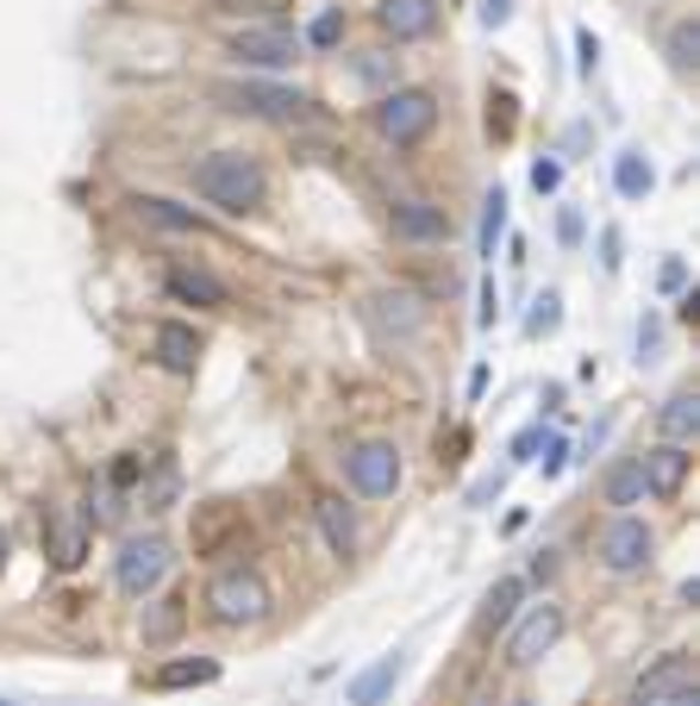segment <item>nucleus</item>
I'll return each mask as SVG.
<instances>
[{
    "label": "nucleus",
    "mask_w": 700,
    "mask_h": 706,
    "mask_svg": "<svg viewBox=\"0 0 700 706\" xmlns=\"http://www.w3.org/2000/svg\"><path fill=\"white\" fill-rule=\"evenodd\" d=\"M613 188H620L625 200H644V194L657 188V170L644 163V151H620V156H613Z\"/></svg>",
    "instance_id": "nucleus-24"
},
{
    "label": "nucleus",
    "mask_w": 700,
    "mask_h": 706,
    "mask_svg": "<svg viewBox=\"0 0 700 706\" xmlns=\"http://www.w3.org/2000/svg\"><path fill=\"white\" fill-rule=\"evenodd\" d=\"M676 687H694V663H688L681 650H669V656H657V663L638 675V706H657L663 694H676Z\"/></svg>",
    "instance_id": "nucleus-15"
},
{
    "label": "nucleus",
    "mask_w": 700,
    "mask_h": 706,
    "mask_svg": "<svg viewBox=\"0 0 700 706\" xmlns=\"http://www.w3.org/2000/svg\"><path fill=\"white\" fill-rule=\"evenodd\" d=\"M513 706H538V700H513Z\"/></svg>",
    "instance_id": "nucleus-43"
},
{
    "label": "nucleus",
    "mask_w": 700,
    "mask_h": 706,
    "mask_svg": "<svg viewBox=\"0 0 700 706\" xmlns=\"http://www.w3.org/2000/svg\"><path fill=\"white\" fill-rule=\"evenodd\" d=\"M338 39H344V13L331 7V13H319V20L307 25V39H300V44H313V51H331Z\"/></svg>",
    "instance_id": "nucleus-29"
},
{
    "label": "nucleus",
    "mask_w": 700,
    "mask_h": 706,
    "mask_svg": "<svg viewBox=\"0 0 700 706\" xmlns=\"http://www.w3.org/2000/svg\"><path fill=\"white\" fill-rule=\"evenodd\" d=\"M195 194L207 200V207L232 213V219H244V213H263V200H270V175H263V163L244 151H214L195 163Z\"/></svg>",
    "instance_id": "nucleus-1"
},
{
    "label": "nucleus",
    "mask_w": 700,
    "mask_h": 706,
    "mask_svg": "<svg viewBox=\"0 0 700 706\" xmlns=\"http://www.w3.org/2000/svg\"><path fill=\"white\" fill-rule=\"evenodd\" d=\"M151 357L169 369V376H195V363H200V332H195V325L163 319V325L151 332Z\"/></svg>",
    "instance_id": "nucleus-13"
},
{
    "label": "nucleus",
    "mask_w": 700,
    "mask_h": 706,
    "mask_svg": "<svg viewBox=\"0 0 700 706\" xmlns=\"http://www.w3.org/2000/svg\"><path fill=\"white\" fill-rule=\"evenodd\" d=\"M389 226H394V238H407V245H438V238H450V213L431 207V200H394Z\"/></svg>",
    "instance_id": "nucleus-11"
},
{
    "label": "nucleus",
    "mask_w": 700,
    "mask_h": 706,
    "mask_svg": "<svg viewBox=\"0 0 700 706\" xmlns=\"http://www.w3.org/2000/svg\"><path fill=\"white\" fill-rule=\"evenodd\" d=\"M300 51H307V44H300V32H288V25H244V32H232V57L251 63V69H288Z\"/></svg>",
    "instance_id": "nucleus-9"
},
{
    "label": "nucleus",
    "mask_w": 700,
    "mask_h": 706,
    "mask_svg": "<svg viewBox=\"0 0 700 706\" xmlns=\"http://www.w3.org/2000/svg\"><path fill=\"white\" fill-rule=\"evenodd\" d=\"M313 519H319V532H326V551L331 556H357V513H350L338 495H319L313 500Z\"/></svg>",
    "instance_id": "nucleus-16"
},
{
    "label": "nucleus",
    "mask_w": 700,
    "mask_h": 706,
    "mask_svg": "<svg viewBox=\"0 0 700 706\" xmlns=\"http://www.w3.org/2000/svg\"><path fill=\"white\" fill-rule=\"evenodd\" d=\"M0 563H7V532H0Z\"/></svg>",
    "instance_id": "nucleus-42"
},
{
    "label": "nucleus",
    "mask_w": 700,
    "mask_h": 706,
    "mask_svg": "<svg viewBox=\"0 0 700 706\" xmlns=\"http://www.w3.org/2000/svg\"><path fill=\"white\" fill-rule=\"evenodd\" d=\"M344 481L350 495L363 500H389L394 488H401V450H394L389 438H363L344 450Z\"/></svg>",
    "instance_id": "nucleus-3"
},
{
    "label": "nucleus",
    "mask_w": 700,
    "mask_h": 706,
    "mask_svg": "<svg viewBox=\"0 0 700 706\" xmlns=\"http://www.w3.org/2000/svg\"><path fill=\"white\" fill-rule=\"evenodd\" d=\"M601 495H606V507H644V476H638V457H625V463H613L606 469V481H601Z\"/></svg>",
    "instance_id": "nucleus-23"
},
{
    "label": "nucleus",
    "mask_w": 700,
    "mask_h": 706,
    "mask_svg": "<svg viewBox=\"0 0 700 706\" xmlns=\"http://www.w3.org/2000/svg\"><path fill=\"white\" fill-rule=\"evenodd\" d=\"M601 269H606V275L620 269V231H601Z\"/></svg>",
    "instance_id": "nucleus-37"
},
{
    "label": "nucleus",
    "mask_w": 700,
    "mask_h": 706,
    "mask_svg": "<svg viewBox=\"0 0 700 706\" xmlns=\"http://www.w3.org/2000/svg\"><path fill=\"white\" fill-rule=\"evenodd\" d=\"M532 188L557 194V188H564V163H557V156H538V163H532Z\"/></svg>",
    "instance_id": "nucleus-33"
},
{
    "label": "nucleus",
    "mask_w": 700,
    "mask_h": 706,
    "mask_svg": "<svg viewBox=\"0 0 700 706\" xmlns=\"http://www.w3.org/2000/svg\"><path fill=\"white\" fill-rule=\"evenodd\" d=\"M389 76H401V63L389 57V51H363V57H357V82H389Z\"/></svg>",
    "instance_id": "nucleus-30"
},
{
    "label": "nucleus",
    "mask_w": 700,
    "mask_h": 706,
    "mask_svg": "<svg viewBox=\"0 0 700 706\" xmlns=\"http://www.w3.org/2000/svg\"><path fill=\"white\" fill-rule=\"evenodd\" d=\"M663 51H669V63H676L681 76H694V69H700V25H694V20H676V25H669V44H663Z\"/></svg>",
    "instance_id": "nucleus-26"
},
{
    "label": "nucleus",
    "mask_w": 700,
    "mask_h": 706,
    "mask_svg": "<svg viewBox=\"0 0 700 706\" xmlns=\"http://www.w3.org/2000/svg\"><path fill=\"white\" fill-rule=\"evenodd\" d=\"M113 575H119V588L132 594V600L156 594L163 582H169V544H163V537H125Z\"/></svg>",
    "instance_id": "nucleus-6"
},
{
    "label": "nucleus",
    "mask_w": 700,
    "mask_h": 706,
    "mask_svg": "<svg viewBox=\"0 0 700 706\" xmlns=\"http://www.w3.org/2000/svg\"><path fill=\"white\" fill-rule=\"evenodd\" d=\"M370 119L389 144H419V138L438 126V95H431V88H389V95L375 100Z\"/></svg>",
    "instance_id": "nucleus-2"
},
{
    "label": "nucleus",
    "mask_w": 700,
    "mask_h": 706,
    "mask_svg": "<svg viewBox=\"0 0 700 706\" xmlns=\"http://www.w3.org/2000/svg\"><path fill=\"white\" fill-rule=\"evenodd\" d=\"M657 282L669 287V294H676V287H688V263H681V257H669V263L657 269Z\"/></svg>",
    "instance_id": "nucleus-35"
},
{
    "label": "nucleus",
    "mask_w": 700,
    "mask_h": 706,
    "mask_svg": "<svg viewBox=\"0 0 700 706\" xmlns=\"http://www.w3.org/2000/svg\"><path fill=\"white\" fill-rule=\"evenodd\" d=\"M113 481H119V488H132V481H138V457H125V463H113Z\"/></svg>",
    "instance_id": "nucleus-39"
},
{
    "label": "nucleus",
    "mask_w": 700,
    "mask_h": 706,
    "mask_svg": "<svg viewBox=\"0 0 700 706\" xmlns=\"http://www.w3.org/2000/svg\"><path fill=\"white\" fill-rule=\"evenodd\" d=\"M501 231H506V194H501V188H488V200H482V257H494Z\"/></svg>",
    "instance_id": "nucleus-27"
},
{
    "label": "nucleus",
    "mask_w": 700,
    "mask_h": 706,
    "mask_svg": "<svg viewBox=\"0 0 700 706\" xmlns=\"http://www.w3.org/2000/svg\"><path fill=\"white\" fill-rule=\"evenodd\" d=\"M688 444H657V450H644L638 457V476H644V488L657 500H676L681 495V481H688Z\"/></svg>",
    "instance_id": "nucleus-12"
},
{
    "label": "nucleus",
    "mask_w": 700,
    "mask_h": 706,
    "mask_svg": "<svg viewBox=\"0 0 700 706\" xmlns=\"http://www.w3.org/2000/svg\"><path fill=\"white\" fill-rule=\"evenodd\" d=\"M657 706H700V694H694V687H676V694H663Z\"/></svg>",
    "instance_id": "nucleus-40"
},
{
    "label": "nucleus",
    "mask_w": 700,
    "mask_h": 706,
    "mask_svg": "<svg viewBox=\"0 0 700 706\" xmlns=\"http://www.w3.org/2000/svg\"><path fill=\"white\" fill-rule=\"evenodd\" d=\"M663 432L669 444H688L700 432V394H676V401H663Z\"/></svg>",
    "instance_id": "nucleus-25"
},
{
    "label": "nucleus",
    "mask_w": 700,
    "mask_h": 706,
    "mask_svg": "<svg viewBox=\"0 0 700 706\" xmlns=\"http://www.w3.org/2000/svg\"><path fill=\"white\" fill-rule=\"evenodd\" d=\"M375 25H382L394 44L431 39V32H438V0H382V7H375Z\"/></svg>",
    "instance_id": "nucleus-10"
},
{
    "label": "nucleus",
    "mask_w": 700,
    "mask_h": 706,
    "mask_svg": "<svg viewBox=\"0 0 700 706\" xmlns=\"http://www.w3.org/2000/svg\"><path fill=\"white\" fill-rule=\"evenodd\" d=\"M0 706H13V700H0Z\"/></svg>",
    "instance_id": "nucleus-44"
},
{
    "label": "nucleus",
    "mask_w": 700,
    "mask_h": 706,
    "mask_svg": "<svg viewBox=\"0 0 700 706\" xmlns=\"http://www.w3.org/2000/svg\"><path fill=\"white\" fill-rule=\"evenodd\" d=\"M232 113H251V119H300L313 107L300 88H282V82H226V88H214Z\"/></svg>",
    "instance_id": "nucleus-5"
},
{
    "label": "nucleus",
    "mask_w": 700,
    "mask_h": 706,
    "mask_svg": "<svg viewBox=\"0 0 700 706\" xmlns=\"http://www.w3.org/2000/svg\"><path fill=\"white\" fill-rule=\"evenodd\" d=\"M557 231H564V245H576V238H582V213H576V207H564V219H557Z\"/></svg>",
    "instance_id": "nucleus-38"
},
{
    "label": "nucleus",
    "mask_w": 700,
    "mask_h": 706,
    "mask_svg": "<svg viewBox=\"0 0 700 706\" xmlns=\"http://www.w3.org/2000/svg\"><path fill=\"white\" fill-rule=\"evenodd\" d=\"M382 319H394L401 325V332H413V325H419V301H413V294H382Z\"/></svg>",
    "instance_id": "nucleus-31"
},
{
    "label": "nucleus",
    "mask_w": 700,
    "mask_h": 706,
    "mask_svg": "<svg viewBox=\"0 0 700 706\" xmlns=\"http://www.w3.org/2000/svg\"><path fill=\"white\" fill-rule=\"evenodd\" d=\"M207 682H219V663H214V656H182V663L151 669V687H156V694H175V687H207Z\"/></svg>",
    "instance_id": "nucleus-20"
},
{
    "label": "nucleus",
    "mask_w": 700,
    "mask_h": 706,
    "mask_svg": "<svg viewBox=\"0 0 700 706\" xmlns=\"http://www.w3.org/2000/svg\"><path fill=\"white\" fill-rule=\"evenodd\" d=\"M132 207H138V219H144V226H163V231H200V213L175 207V200H163V194H138Z\"/></svg>",
    "instance_id": "nucleus-22"
},
{
    "label": "nucleus",
    "mask_w": 700,
    "mask_h": 706,
    "mask_svg": "<svg viewBox=\"0 0 700 706\" xmlns=\"http://www.w3.org/2000/svg\"><path fill=\"white\" fill-rule=\"evenodd\" d=\"M513 95H488V132L494 138H513Z\"/></svg>",
    "instance_id": "nucleus-32"
},
{
    "label": "nucleus",
    "mask_w": 700,
    "mask_h": 706,
    "mask_svg": "<svg viewBox=\"0 0 700 706\" xmlns=\"http://www.w3.org/2000/svg\"><path fill=\"white\" fill-rule=\"evenodd\" d=\"M557 325H564V301H557V294L545 287V294H538V313L525 319V332H532V338H550Z\"/></svg>",
    "instance_id": "nucleus-28"
},
{
    "label": "nucleus",
    "mask_w": 700,
    "mask_h": 706,
    "mask_svg": "<svg viewBox=\"0 0 700 706\" xmlns=\"http://www.w3.org/2000/svg\"><path fill=\"white\" fill-rule=\"evenodd\" d=\"M207 607H214L219 626H256V619L270 612V588H263L256 569H226V575H214Z\"/></svg>",
    "instance_id": "nucleus-4"
},
{
    "label": "nucleus",
    "mask_w": 700,
    "mask_h": 706,
    "mask_svg": "<svg viewBox=\"0 0 700 706\" xmlns=\"http://www.w3.org/2000/svg\"><path fill=\"white\" fill-rule=\"evenodd\" d=\"M513 20V0H482V25L494 32V25H506Z\"/></svg>",
    "instance_id": "nucleus-36"
},
{
    "label": "nucleus",
    "mask_w": 700,
    "mask_h": 706,
    "mask_svg": "<svg viewBox=\"0 0 700 706\" xmlns=\"http://www.w3.org/2000/svg\"><path fill=\"white\" fill-rule=\"evenodd\" d=\"M232 7H282V0H232Z\"/></svg>",
    "instance_id": "nucleus-41"
},
{
    "label": "nucleus",
    "mask_w": 700,
    "mask_h": 706,
    "mask_svg": "<svg viewBox=\"0 0 700 706\" xmlns=\"http://www.w3.org/2000/svg\"><path fill=\"white\" fill-rule=\"evenodd\" d=\"M576 51H582V76H594V63H601V39H594V32H576Z\"/></svg>",
    "instance_id": "nucleus-34"
},
{
    "label": "nucleus",
    "mask_w": 700,
    "mask_h": 706,
    "mask_svg": "<svg viewBox=\"0 0 700 706\" xmlns=\"http://www.w3.org/2000/svg\"><path fill=\"white\" fill-rule=\"evenodd\" d=\"M394 682H401V656H375V663L344 687V706H382L394 694Z\"/></svg>",
    "instance_id": "nucleus-18"
},
{
    "label": "nucleus",
    "mask_w": 700,
    "mask_h": 706,
    "mask_svg": "<svg viewBox=\"0 0 700 706\" xmlns=\"http://www.w3.org/2000/svg\"><path fill=\"white\" fill-rule=\"evenodd\" d=\"M163 282H169V294L182 306H226V301H232V287L219 282L214 269H195V263H175Z\"/></svg>",
    "instance_id": "nucleus-14"
},
{
    "label": "nucleus",
    "mask_w": 700,
    "mask_h": 706,
    "mask_svg": "<svg viewBox=\"0 0 700 706\" xmlns=\"http://www.w3.org/2000/svg\"><path fill=\"white\" fill-rule=\"evenodd\" d=\"M564 607H557V600H545V607H532L519 619V626L506 631V663L513 669H532L538 663V656H545V650H557V638H564Z\"/></svg>",
    "instance_id": "nucleus-7"
},
{
    "label": "nucleus",
    "mask_w": 700,
    "mask_h": 706,
    "mask_svg": "<svg viewBox=\"0 0 700 706\" xmlns=\"http://www.w3.org/2000/svg\"><path fill=\"white\" fill-rule=\"evenodd\" d=\"M519 600H525V582L519 575H501V582L488 588V600H482V631H506L513 626V612H519Z\"/></svg>",
    "instance_id": "nucleus-21"
},
{
    "label": "nucleus",
    "mask_w": 700,
    "mask_h": 706,
    "mask_svg": "<svg viewBox=\"0 0 700 706\" xmlns=\"http://www.w3.org/2000/svg\"><path fill=\"white\" fill-rule=\"evenodd\" d=\"M182 626H188V600H182V594H163L156 607H144L138 638H144L151 650H163V644H175V638H182Z\"/></svg>",
    "instance_id": "nucleus-17"
},
{
    "label": "nucleus",
    "mask_w": 700,
    "mask_h": 706,
    "mask_svg": "<svg viewBox=\"0 0 700 706\" xmlns=\"http://www.w3.org/2000/svg\"><path fill=\"white\" fill-rule=\"evenodd\" d=\"M44 532H51V563H57V569H81V556H88V525L51 513L44 519Z\"/></svg>",
    "instance_id": "nucleus-19"
},
{
    "label": "nucleus",
    "mask_w": 700,
    "mask_h": 706,
    "mask_svg": "<svg viewBox=\"0 0 700 706\" xmlns=\"http://www.w3.org/2000/svg\"><path fill=\"white\" fill-rule=\"evenodd\" d=\"M650 551H657V532L644 525L638 513H620V519H606V532H601V563L613 575H632L650 563Z\"/></svg>",
    "instance_id": "nucleus-8"
}]
</instances>
